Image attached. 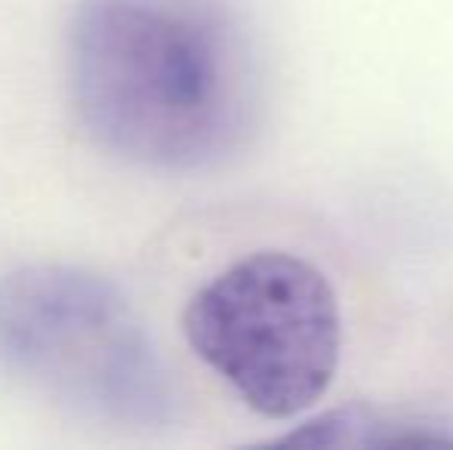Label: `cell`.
I'll list each match as a JSON object with an SVG mask.
<instances>
[{
	"mask_svg": "<svg viewBox=\"0 0 453 450\" xmlns=\"http://www.w3.org/2000/svg\"><path fill=\"white\" fill-rule=\"evenodd\" d=\"M68 99L87 139L151 173H201L257 133L263 68L232 0H78Z\"/></svg>",
	"mask_w": 453,
	"mask_h": 450,
	"instance_id": "6da1fadb",
	"label": "cell"
},
{
	"mask_svg": "<svg viewBox=\"0 0 453 450\" xmlns=\"http://www.w3.org/2000/svg\"><path fill=\"white\" fill-rule=\"evenodd\" d=\"M0 361L93 426L157 432L176 392L149 324L111 278L72 263L0 275Z\"/></svg>",
	"mask_w": 453,
	"mask_h": 450,
	"instance_id": "7a4b0ae2",
	"label": "cell"
},
{
	"mask_svg": "<svg viewBox=\"0 0 453 450\" xmlns=\"http://www.w3.org/2000/svg\"><path fill=\"white\" fill-rule=\"evenodd\" d=\"M180 333L203 370L265 420L311 410L340 370V296L290 250L244 253L203 278L182 302Z\"/></svg>",
	"mask_w": 453,
	"mask_h": 450,
	"instance_id": "3957f363",
	"label": "cell"
},
{
	"mask_svg": "<svg viewBox=\"0 0 453 450\" xmlns=\"http://www.w3.org/2000/svg\"><path fill=\"white\" fill-rule=\"evenodd\" d=\"M280 447H453V426L417 410L342 404L324 410L293 432L274 439Z\"/></svg>",
	"mask_w": 453,
	"mask_h": 450,
	"instance_id": "277c9868",
	"label": "cell"
}]
</instances>
